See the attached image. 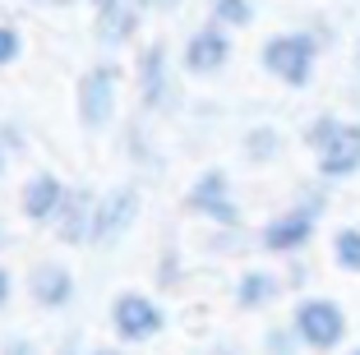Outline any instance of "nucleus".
<instances>
[{
    "instance_id": "4468645a",
    "label": "nucleus",
    "mask_w": 360,
    "mask_h": 355,
    "mask_svg": "<svg viewBox=\"0 0 360 355\" xmlns=\"http://www.w3.org/2000/svg\"><path fill=\"white\" fill-rule=\"evenodd\" d=\"M134 5H125V0H116V5H106V10H97V37H102L106 46H120L125 37H134Z\"/></svg>"
},
{
    "instance_id": "7c9ffc66",
    "label": "nucleus",
    "mask_w": 360,
    "mask_h": 355,
    "mask_svg": "<svg viewBox=\"0 0 360 355\" xmlns=\"http://www.w3.org/2000/svg\"><path fill=\"white\" fill-rule=\"evenodd\" d=\"M351 355H360V346H356V351H351Z\"/></svg>"
},
{
    "instance_id": "6e6552de",
    "label": "nucleus",
    "mask_w": 360,
    "mask_h": 355,
    "mask_svg": "<svg viewBox=\"0 0 360 355\" xmlns=\"http://www.w3.org/2000/svg\"><path fill=\"white\" fill-rule=\"evenodd\" d=\"M360 171V120H347L323 153H319V180H351Z\"/></svg>"
},
{
    "instance_id": "f03ea898",
    "label": "nucleus",
    "mask_w": 360,
    "mask_h": 355,
    "mask_svg": "<svg viewBox=\"0 0 360 355\" xmlns=\"http://www.w3.org/2000/svg\"><path fill=\"white\" fill-rule=\"evenodd\" d=\"M291 328H296L305 351H338L347 342V309L338 300H328V295H309V300L296 304Z\"/></svg>"
},
{
    "instance_id": "5701e85b",
    "label": "nucleus",
    "mask_w": 360,
    "mask_h": 355,
    "mask_svg": "<svg viewBox=\"0 0 360 355\" xmlns=\"http://www.w3.org/2000/svg\"><path fill=\"white\" fill-rule=\"evenodd\" d=\"M5 355H37V351H32V342H10V346H5Z\"/></svg>"
},
{
    "instance_id": "c85d7f7f",
    "label": "nucleus",
    "mask_w": 360,
    "mask_h": 355,
    "mask_svg": "<svg viewBox=\"0 0 360 355\" xmlns=\"http://www.w3.org/2000/svg\"><path fill=\"white\" fill-rule=\"evenodd\" d=\"M42 5H70V0H42Z\"/></svg>"
},
{
    "instance_id": "20e7f679",
    "label": "nucleus",
    "mask_w": 360,
    "mask_h": 355,
    "mask_svg": "<svg viewBox=\"0 0 360 355\" xmlns=\"http://www.w3.org/2000/svg\"><path fill=\"white\" fill-rule=\"evenodd\" d=\"M162 309L148 300V295H116V304H111V328H116L120 342H148V337L162 333Z\"/></svg>"
},
{
    "instance_id": "0eeeda50",
    "label": "nucleus",
    "mask_w": 360,
    "mask_h": 355,
    "mask_svg": "<svg viewBox=\"0 0 360 355\" xmlns=\"http://www.w3.org/2000/svg\"><path fill=\"white\" fill-rule=\"evenodd\" d=\"M134 212H139V194H134V189H116V194H106V199L97 203V212H93V235H88V245L106 250L116 235H125V231H129Z\"/></svg>"
},
{
    "instance_id": "393cba45",
    "label": "nucleus",
    "mask_w": 360,
    "mask_h": 355,
    "mask_svg": "<svg viewBox=\"0 0 360 355\" xmlns=\"http://www.w3.org/2000/svg\"><path fill=\"white\" fill-rule=\"evenodd\" d=\"M60 355H79V337H65V342H60Z\"/></svg>"
},
{
    "instance_id": "b1692460",
    "label": "nucleus",
    "mask_w": 360,
    "mask_h": 355,
    "mask_svg": "<svg viewBox=\"0 0 360 355\" xmlns=\"http://www.w3.org/2000/svg\"><path fill=\"white\" fill-rule=\"evenodd\" d=\"M5 300H10V272L0 268V304H5Z\"/></svg>"
},
{
    "instance_id": "7ed1b4c3",
    "label": "nucleus",
    "mask_w": 360,
    "mask_h": 355,
    "mask_svg": "<svg viewBox=\"0 0 360 355\" xmlns=\"http://www.w3.org/2000/svg\"><path fill=\"white\" fill-rule=\"evenodd\" d=\"M323 208H328V199H323V194H305L296 208L277 212V217L268 221L264 235H259V245H264L268 254H300L309 240H314L319 212H323Z\"/></svg>"
},
{
    "instance_id": "39448f33",
    "label": "nucleus",
    "mask_w": 360,
    "mask_h": 355,
    "mask_svg": "<svg viewBox=\"0 0 360 355\" xmlns=\"http://www.w3.org/2000/svg\"><path fill=\"white\" fill-rule=\"evenodd\" d=\"M116 111V70L111 65H93L79 79V120L88 129H102Z\"/></svg>"
},
{
    "instance_id": "9d476101",
    "label": "nucleus",
    "mask_w": 360,
    "mask_h": 355,
    "mask_svg": "<svg viewBox=\"0 0 360 355\" xmlns=\"http://www.w3.org/2000/svg\"><path fill=\"white\" fill-rule=\"evenodd\" d=\"M93 212H97V203H93V194H88V189L65 194L60 212H56V231H60V240L84 245L88 235H93Z\"/></svg>"
},
{
    "instance_id": "1a4fd4ad",
    "label": "nucleus",
    "mask_w": 360,
    "mask_h": 355,
    "mask_svg": "<svg viewBox=\"0 0 360 355\" xmlns=\"http://www.w3.org/2000/svg\"><path fill=\"white\" fill-rule=\"evenodd\" d=\"M226 56H231V42H226V28H199L185 42V70L190 74H217L226 65Z\"/></svg>"
},
{
    "instance_id": "f257e3e1",
    "label": "nucleus",
    "mask_w": 360,
    "mask_h": 355,
    "mask_svg": "<svg viewBox=\"0 0 360 355\" xmlns=\"http://www.w3.org/2000/svg\"><path fill=\"white\" fill-rule=\"evenodd\" d=\"M319 46L323 42H319L314 32H277V37L264 42L259 60H264V70L273 74V79H282L286 88H305L309 79H314Z\"/></svg>"
},
{
    "instance_id": "dca6fc26",
    "label": "nucleus",
    "mask_w": 360,
    "mask_h": 355,
    "mask_svg": "<svg viewBox=\"0 0 360 355\" xmlns=\"http://www.w3.org/2000/svg\"><path fill=\"white\" fill-rule=\"evenodd\" d=\"M212 23L217 28H250L255 23V0H212Z\"/></svg>"
},
{
    "instance_id": "cd10ccee",
    "label": "nucleus",
    "mask_w": 360,
    "mask_h": 355,
    "mask_svg": "<svg viewBox=\"0 0 360 355\" xmlns=\"http://www.w3.org/2000/svg\"><path fill=\"white\" fill-rule=\"evenodd\" d=\"M106 5H116V0H97V10H106Z\"/></svg>"
},
{
    "instance_id": "4be33fe9",
    "label": "nucleus",
    "mask_w": 360,
    "mask_h": 355,
    "mask_svg": "<svg viewBox=\"0 0 360 355\" xmlns=\"http://www.w3.org/2000/svg\"><path fill=\"white\" fill-rule=\"evenodd\" d=\"M139 5H143V10H158V14H167V10H176L180 0H139Z\"/></svg>"
},
{
    "instance_id": "423d86ee",
    "label": "nucleus",
    "mask_w": 360,
    "mask_h": 355,
    "mask_svg": "<svg viewBox=\"0 0 360 355\" xmlns=\"http://www.w3.org/2000/svg\"><path fill=\"white\" fill-rule=\"evenodd\" d=\"M190 208L203 217L222 221V226H240V208L231 203V185H226V171H203L190 189Z\"/></svg>"
},
{
    "instance_id": "bb28decb",
    "label": "nucleus",
    "mask_w": 360,
    "mask_h": 355,
    "mask_svg": "<svg viewBox=\"0 0 360 355\" xmlns=\"http://www.w3.org/2000/svg\"><path fill=\"white\" fill-rule=\"evenodd\" d=\"M356 74H360V37H356Z\"/></svg>"
},
{
    "instance_id": "ddd939ff",
    "label": "nucleus",
    "mask_w": 360,
    "mask_h": 355,
    "mask_svg": "<svg viewBox=\"0 0 360 355\" xmlns=\"http://www.w3.org/2000/svg\"><path fill=\"white\" fill-rule=\"evenodd\" d=\"M65 203V185L56 176H32L28 189H23V217L28 221H56Z\"/></svg>"
},
{
    "instance_id": "2eb2a0df",
    "label": "nucleus",
    "mask_w": 360,
    "mask_h": 355,
    "mask_svg": "<svg viewBox=\"0 0 360 355\" xmlns=\"http://www.w3.org/2000/svg\"><path fill=\"white\" fill-rule=\"evenodd\" d=\"M277 291H282V282H277L273 272H245L240 282H236V304L240 309H268L277 300Z\"/></svg>"
},
{
    "instance_id": "a211bd4d",
    "label": "nucleus",
    "mask_w": 360,
    "mask_h": 355,
    "mask_svg": "<svg viewBox=\"0 0 360 355\" xmlns=\"http://www.w3.org/2000/svg\"><path fill=\"white\" fill-rule=\"evenodd\" d=\"M342 125H347V120H342V115H333V111L314 115V120L305 125V148H314V153H323V148H328L333 138H338V129H342Z\"/></svg>"
},
{
    "instance_id": "9b49d317",
    "label": "nucleus",
    "mask_w": 360,
    "mask_h": 355,
    "mask_svg": "<svg viewBox=\"0 0 360 355\" xmlns=\"http://www.w3.org/2000/svg\"><path fill=\"white\" fill-rule=\"evenodd\" d=\"M139 79H143V106L158 111V106H171V84H167V46L153 42L139 60Z\"/></svg>"
},
{
    "instance_id": "6ab92c4d",
    "label": "nucleus",
    "mask_w": 360,
    "mask_h": 355,
    "mask_svg": "<svg viewBox=\"0 0 360 355\" xmlns=\"http://www.w3.org/2000/svg\"><path fill=\"white\" fill-rule=\"evenodd\" d=\"M277 153H282V138H277V129L259 125V129H250V134H245V157H250V162H273Z\"/></svg>"
},
{
    "instance_id": "c756f323",
    "label": "nucleus",
    "mask_w": 360,
    "mask_h": 355,
    "mask_svg": "<svg viewBox=\"0 0 360 355\" xmlns=\"http://www.w3.org/2000/svg\"><path fill=\"white\" fill-rule=\"evenodd\" d=\"M97 355H116V351H97Z\"/></svg>"
},
{
    "instance_id": "aec40b11",
    "label": "nucleus",
    "mask_w": 360,
    "mask_h": 355,
    "mask_svg": "<svg viewBox=\"0 0 360 355\" xmlns=\"http://www.w3.org/2000/svg\"><path fill=\"white\" fill-rule=\"evenodd\" d=\"M264 351H268V355H300V337H296V328H268Z\"/></svg>"
},
{
    "instance_id": "f3484780",
    "label": "nucleus",
    "mask_w": 360,
    "mask_h": 355,
    "mask_svg": "<svg viewBox=\"0 0 360 355\" xmlns=\"http://www.w3.org/2000/svg\"><path fill=\"white\" fill-rule=\"evenodd\" d=\"M333 263L342 272H360V226H342L333 235Z\"/></svg>"
},
{
    "instance_id": "f8f14e48",
    "label": "nucleus",
    "mask_w": 360,
    "mask_h": 355,
    "mask_svg": "<svg viewBox=\"0 0 360 355\" xmlns=\"http://www.w3.org/2000/svg\"><path fill=\"white\" fill-rule=\"evenodd\" d=\"M28 291H32L37 304L60 309V304H70V295H75V277H70V268H60V263H42V268H32Z\"/></svg>"
},
{
    "instance_id": "a878e982",
    "label": "nucleus",
    "mask_w": 360,
    "mask_h": 355,
    "mask_svg": "<svg viewBox=\"0 0 360 355\" xmlns=\"http://www.w3.org/2000/svg\"><path fill=\"white\" fill-rule=\"evenodd\" d=\"M5 148H10V129L0 134V171H5Z\"/></svg>"
},
{
    "instance_id": "412c9836",
    "label": "nucleus",
    "mask_w": 360,
    "mask_h": 355,
    "mask_svg": "<svg viewBox=\"0 0 360 355\" xmlns=\"http://www.w3.org/2000/svg\"><path fill=\"white\" fill-rule=\"evenodd\" d=\"M10 60H19V32L14 28H0V70Z\"/></svg>"
}]
</instances>
